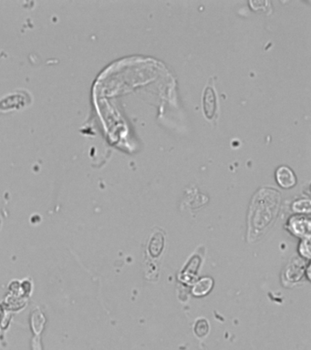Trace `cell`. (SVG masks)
Here are the masks:
<instances>
[{
	"instance_id": "5b68a950",
	"label": "cell",
	"mask_w": 311,
	"mask_h": 350,
	"mask_svg": "<svg viewBox=\"0 0 311 350\" xmlns=\"http://www.w3.org/2000/svg\"><path fill=\"white\" fill-rule=\"evenodd\" d=\"M214 280L211 277H204L196 282L193 288V294L196 297H204L213 288Z\"/></svg>"
},
{
	"instance_id": "277c9868",
	"label": "cell",
	"mask_w": 311,
	"mask_h": 350,
	"mask_svg": "<svg viewBox=\"0 0 311 350\" xmlns=\"http://www.w3.org/2000/svg\"><path fill=\"white\" fill-rule=\"evenodd\" d=\"M276 179L277 184L285 189L292 188L297 184L295 173L288 166H280L276 170Z\"/></svg>"
},
{
	"instance_id": "3957f363",
	"label": "cell",
	"mask_w": 311,
	"mask_h": 350,
	"mask_svg": "<svg viewBox=\"0 0 311 350\" xmlns=\"http://www.w3.org/2000/svg\"><path fill=\"white\" fill-rule=\"evenodd\" d=\"M289 230L300 237H311V220L302 216H293L288 222Z\"/></svg>"
},
{
	"instance_id": "6da1fadb",
	"label": "cell",
	"mask_w": 311,
	"mask_h": 350,
	"mask_svg": "<svg viewBox=\"0 0 311 350\" xmlns=\"http://www.w3.org/2000/svg\"><path fill=\"white\" fill-rule=\"evenodd\" d=\"M279 194L276 191L262 189L254 197L249 214V238L256 240L276 218L279 207Z\"/></svg>"
},
{
	"instance_id": "8992f818",
	"label": "cell",
	"mask_w": 311,
	"mask_h": 350,
	"mask_svg": "<svg viewBox=\"0 0 311 350\" xmlns=\"http://www.w3.org/2000/svg\"><path fill=\"white\" fill-rule=\"evenodd\" d=\"M164 245H165V236L159 233H154L149 243L150 254L154 257L159 256L164 249Z\"/></svg>"
},
{
	"instance_id": "52a82bcc",
	"label": "cell",
	"mask_w": 311,
	"mask_h": 350,
	"mask_svg": "<svg viewBox=\"0 0 311 350\" xmlns=\"http://www.w3.org/2000/svg\"><path fill=\"white\" fill-rule=\"evenodd\" d=\"M292 209L299 214H310L311 213V201L309 199H301L295 202L292 205Z\"/></svg>"
},
{
	"instance_id": "ba28073f",
	"label": "cell",
	"mask_w": 311,
	"mask_h": 350,
	"mask_svg": "<svg viewBox=\"0 0 311 350\" xmlns=\"http://www.w3.org/2000/svg\"><path fill=\"white\" fill-rule=\"evenodd\" d=\"M208 332H209V324L206 319L201 318L196 321L194 325V333L196 334V336H198L199 338H203L206 336Z\"/></svg>"
},
{
	"instance_id": "9c48e42d",
	"label": "cell",
	"mask_w": 311,
	"mask_h": 350,
	"mask_svg": "<svg viewBox=\"0 0 311 350\" xmlns=\"http://www.w3.org/2000/svg\"><path fill=\"white\" fill-rule=\"evenodd\" d=\"M300 252L301 255L304 257H307L308 259L311 258V242L310 238L304 239L303 242L300 244Z\"/></svg>"
},
{
	"instance_id": "30bf717a",
	"label": "cell",
	"mask_w": 311,
	"mask_h": 350,
	"mask_svg": "<svg viewBox=\"0 0 311 350\" xmlns=\"http://www.w3.org/2000/svg\"><path fill=\"white\" fill-rule=\"evenodd\" d=\"M1 224H2V220H1V217H0V228H1Z\"/></svg>"
},
{
	"instance_id": "7a4b0ae2",
	"label": "cell",
	"mask_w": 311,
	"mask_h": 350,
	"mask_svg": "<svg viewBox=\"0 0 311 350\" xmlns=\"http://www.w3.org/2000/svg\"><path fill=\"white\" fill-rule=\"evenodd\" d=\"M203 107L207 119H211L216 116L218 111V96L211 86H207L203 96Z\"/></svg>"
}]
</instances>
